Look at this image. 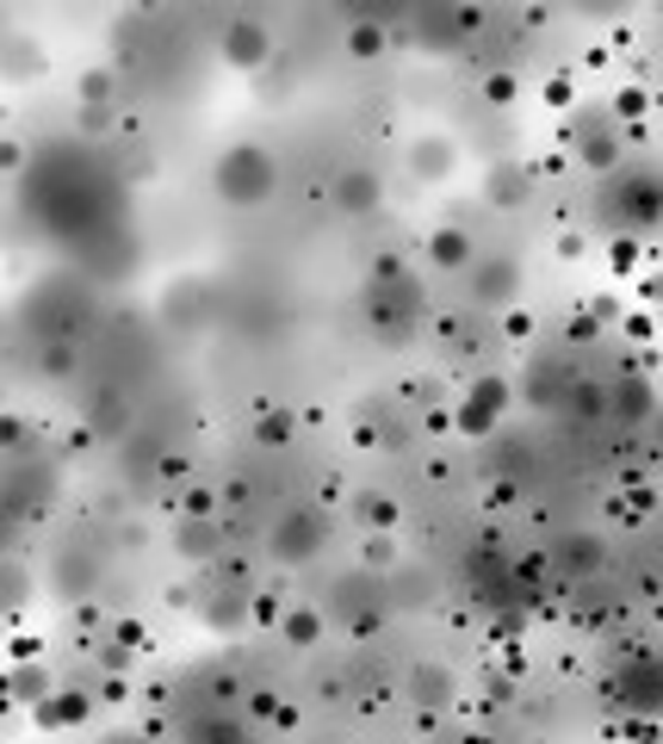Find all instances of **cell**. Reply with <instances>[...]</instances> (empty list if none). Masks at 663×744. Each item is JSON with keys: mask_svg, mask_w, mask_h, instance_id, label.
Masks as SVG:
<instances>
[{"mask_svg": "<svg viewBox=\"0 0 663 744\" xmlns=\"http://www.w3.org/2000/svg\"><path fill=\"white\" fill-rule=\"evenodd\" d=\"M223 192L242 199V206H254V199L267 192V161L254 156V149H236V156L223 161Z\"/></svg>", "mask_w": 663, "mask_h": 744, "instance_id": "1", "label": "cell"}, {"mask_svg": "<svg viewBox=\"0 0 663 744\" xmlns=\"http://www.w3.org/2000/svg\"><path fill=\"white\" fill-rule=\"evenodd\" d=\"M230 56H236V63H261V32H254V25H236V32H230Z\"/></svg>", "mask_w": 663, "mask_h": 744, "instance_id": "2", "label": "cell"}, {"mask_svg": "<svg viewBox=\"0 0 663 744\" xmlns=\"http://www.w3.org/2000/svg\"><path fill=\"white\" fill-rule=\"evenodd\" d=\"M311 539H316V527H311V522H292V527H280V553L304 558V553H311Z\"/></svg>", "mask_w": 663, "mask_h": 744, "instance_id": "3", "label": "cell"}, {"mask_svg": "<svg viewBox=\"0 0 663 744\" xmlns=\"http://www.w3.org/2000/svg\"><path fill=\"white\" fill-rule=\"evenodd\" d=\"M434 261H446V268L465 261V237H459V230H441V237H434Z\"/></svg>", "mask_w": 663, "mask_h": 744, "instance_id": "4", "label": "cell"}, {"mask_svg": "<svg viewBox=\"0 0 663 744\" xmlns=\"http://www.w3.org/2000/svg\"><path fill=\"white\" fill-rule=\"evenodd\" d=\"M341 206H348V211H366V206H372V180L354 175L348 187H341Z\"/></svg>", "mask_w": 663, "mask_h": 744, "instance_id": "5", "label": "cell"}]
</instances>
